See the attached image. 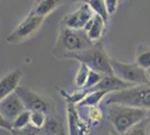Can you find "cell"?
Masks as SVG:
<instances>
[{
  "instance_id": "1",
  "label": "cell",
  "mask_w": 150,
  "mask_h": 135,
  "mask_svg": "<svg viewBox=\"0 0 150 135\" xmlns=\"http://www.w3.org/2000/svg\"><path fill=\"white\" fill-rule=\"evenodd\" d=\"M94 43L83 29H71L64 26L58 27L56 42L53 47V55L56 59H69L92 47Z\"/></svg>"
},
{
  "instance_id": "2",
  "label": "cell",
  "mask_w": 150,
  "mask_h": 135,
  "mask_svg": "<svg viewBox=\"0 0 150 135\" xmlns=\"http://www.w3.org/2000/svg\"><path fill=\"white\" fill-rule=\"evenodd\" d=\"M106 115L114 129V133L123 135L138 124L146 121L148 118L149 111L123 105L111 104L106 105Z\"/></svg>"
},
{
  "instance_id": "3",
  "label": "cell",
  "mask_w": 150,
  "mask_h": 135,
  "mask_svg": "<svg viewBox=\"0 0 150 135\" xmlns=\"http://www.w3.org/2000/svg\"><path fill=\"white\" fill-rule=\"evenodd\" d=\"M104 104L111 105H123L128 107L139 108V109L150 110V84L133 86L128 89L109 94L105 97Z\"/></svg>"
},
{
  "instance_id": "4",
  "label": "cell",
  "mask_w": 150,
  "mask_h": 135,
  "mask_svg": "<svg viewBox=\"0 0 150 135\" xmlns=\"http://www.w3.org/2000/svg\"><path fill=\"white\" fill-rule=\"evenodd\" d=\"M111 59L112 58H110L106 53L103 43L98 42L94 43L92 47L73 55L71 60H76L80 63H84L92 71H96L103 76H114L111 66Z\"/></svg>"
},
{
  "instance_id": "5",
  "label": "cell",
  "mask_w": 150,
  "mask_h": 135,
  "mask_svg": "<svg viewBox=\"0 0 150 135\" xmlns=\"http://www.w3.org/2000/svg\"><path fill=\"white\" fill-rule=\"evenodd\" d=\"M111 66H112L113 74L125 82L132 86H140V84H150V79L148 72L142 69L141 66L133 62V63H125L118 61L117 59H111Z\"/></svg>"
},
{
  "instance_id": "6",
  "label": "cell",
  "mask_w": 150,
  "mask_h": 135,
  "mask_svg": "<svg viewBox=\"0 0 150 135\" xmlns=\"http://www.w3.org/2000/svg\"><path fill=\"white\" fill-rule=\"evenodd\" d=\"M45 18L37 15L28 13L24 19L19 24L13 32L6 37V42L8 44H21L29 39L34 37L44 23Z\"/></svg>"
},
{
  "instance_id": "7",
  "label": "cell",
  "mask_w": 150,
  "mask_h": 135,
  "mask_svg": "<svg viewBox=\"0 0 150 135\" xmlns=\"http://www.w3.org/2000/svg\"><path fill=\"white\" fill-rule=\"evenodd\" d=\"M16 94L21 99L26 110L43 111L47 115L54 113V105L52 104L50 99L31 90L30 88L25 87V86H19V88L16 90Z\"/></svg>"
},
{
  "instance_id": "8",
  "label": "cell",
  "mask_w": 150,
  "mask_h": 135,
  "mask_svg": "<svg viewBox=\"0 0 150 135\" xmlns=\"http://www.w3.org/2000/svg\"><path fill=\"white\" fill-rule=\"evenodd\" d=\"M95 14L85 1L75 11L65 15L59 21V26H64L71 29H84L88 21L94 17Z\"/></svg>"
},
{
  "instance_id": "9",
  "label": "cell",
  "mask_w": 150,
  "mask_h": 135,
  "mask_svg": "<svg viewBox=\"0 0 150 135\" xmlns=\"http://www.w3.org/2000/svg\"><path fill=\"white\" fill-rule=\"evenodd\" d=\"M26 110L19 96L13 92L4 99H0V117L13 123L20 114Z\"/></svg>"
},
{
  "instance_id": "10",
  "label": "cell",
  "mask_w": 150,
  "mask_h": 135,
  "mask_svg": "<svg viewBox=\"0 0 150 135\" xmlns=\"http://www.w3.org/2000/svg\"><path fill=\"white\" fill-rule=\"evenodd\" d=\"M66 111H67V135H88L90 127L86 122L81 119L76 110V105L66 103Z\"/></svg>"
},
{
  "instance_id": "11",
  "label": "cell",
  "mask_w": 150,
  "mask_h": 135,
  "mask_svg": "<svg viewBox=\"0 0 150 135\" xmlns=\"http://www.w3.org/2000/svg\"><path fill=\"white\" fill-rule=\"evenodd\" d=\"M21 71L16 69L5 74L0 80V99L16 92L19 88V82L21 79Z\"/></svg>"
},
{
  "instance_id": "12",
  "label": "cell",
  "mask_w": 150,
  "mask_h": 135,
  "mask_svg": "<svg viewBox=\"0 0 150 135\" xmlns=\"http://www.w3.org/2000/svg\"><path fill=\"white\" fill-rule=\"evenodd\" d=\"M130 87H133V86L128 84V82H125L123 80H121L115 76H105L98 86H95L94 88L88 90V92H91V91H106L109 94H112V92H118V91L128 89Z\"/></svg>"
},
{
  "instance_id": "13",
  "label": "cell",
  "mask_w": 150,
  "mask_h": 135,
  "mask_svg": "<svg viewBox=\"0 0 150 135\" xmlns=\"http://www.w3.org/2000/svg\"><path fill=\"white\" fill-rule=\"evenodd\" d=\"M105 25L106 21L102 17L94 15V17L88 21V24L85 26L83 31L88 34V39L93 43H98V42H101V39L104 34Z\"/></svg>"
},
{
  "instance_id": "14",
  "label": "cell",
  "mask_w": 150,
  "mask_h": 135,
  "mask_svg": "<svg viewBox=\"0 0 150 135\" xmlns=\"http://www.w3.org/2000/svg\"><path fill=\"white\" fill-rule=\"evenodd\" d=\"M61 4L62 2L58 1V0H38V1L34 2V5H33L31 9L29 10V13L46 18L56 8L61 6Z\"/></svg>"
},
{
  "instance_id": "15",
  "label": "cell",
  "mask_w": 150,
  "mask_h": 135,
  "mask_svg": "<svg viewBox=\"0 0 150 135\" xmlns=\"http://www.w3.org/2000/svg\"><path fill=\"white\" fill-rule=\"evenodd\" d=\"M40 135H67L65 133L62 119L55 115H50L45 126L40 129Z\"/></svg>"
},
{
  "instance_id": "16",
  "label": "cell",
  "mask_w": 150,
  "mask_h": 135,
  "mask_svg": "<svg viewBox=\"0 0 150 135\" xmlns=\"http://www.w3.org/2000/svg\"><path fill=\"white\" fill-rule=\"evenodd\" d=\"M109 95L106 91H91L88 92V96L85 97L81 103L76 107H88V108H95L99 106V104Z\"/></svg>"
},
{
  "instance_id": "17",
  "label": "cell",
  "mask_w": 150,
  "mask_h": 135,
  "mask_svg": "<svg viewBox=\"0 0 150 135\" xmlns=\"http://www.w3.org/2000/svg\"><path fill=\"white\" fill-rule=\"evenodd\" d=\"M136 63L142 69L148 71L150 69V47L146 45H139L136 49Z\"/></svg>"
},
{
  "instance_id": "18",
  "label": "cell",
  "mask_w": 150,
  "mask_h": 135,
  "mask_svg": "<svg viewBox=\"0 0 150 135\" xmlns=\"http://www.w3.org/2000/svg\"><path fill=\"white\" fill-rule=\"evenodd\" d=\"M58 91H59V94L62 95L63 98L65 99L66 103L74 104V105H76V106L81 103L82 100L88 96V91L85 89H79L77 91L72 92V94H69V92L64 91L63 89H58Z\"/></svg>"
},
{
  "instance_id": "19",
  "label": "cell",
  "mask_w": 150,
  "mask_h": 135,
  "mask_svg": "<svg viewBox=\"0 0 150 135\" xmlns=\"http://www.w3.org/2000/svg\"><path fill=\"white\" fill-rule=\"evenodd\" d=\"M86 2L88 4V6L91 7V9L93 10V13L95 14V15L102 17V18L108 23L110 16H109V14H108L105 0H88Z\"/></svg>"
},
{
  "instance_id": "20",
  "label": "cell",
  "mask_w": 150,
  "mask_h": 135,
  "mask_svg": "<svg viewBox=\"0 0 150 135\" xmlns=\"http://www.w3.org/2000/svg\"><path fill=\"white\" fill-rule=\"evenodd\" d=\"M91 69L84 63H80V68L76 72L74 78V84L79 89H84L86 81H88V74H90Z\"/></svg>"
},
{
  "instance_id": "21",
  "label": "cell",
  "mask_w": 150,
  "mask_h": 135,
  "mask_svg": "<svg viewBox=\"0 0 150 135\" xmlns=\"http://www.w3.org/2000/svg\"><path fill=\"white\" fill-rule=\"evenodd\" d=\"M48 115L43 111H30V125L33 127L42 129L47 122Z\"/></svg>"
},
{
  "instance_id": "22",
  "label": "cell",
  "mask_w": 150,
  "mask_h": 135,
  "mask_svg": "<svg viewBox=\"0 0 150 135\" xmlns=\"http://www.w3.org/2000/svg\"><path fill=\"white\" fill-rule=\"evenodd\" d=\"M30 125V111L25 110L13 122V129H23Z\"/></svg>"
},
{
  "instance_id": "23",
  "label": "cell",
  "mask_w": 150,
  "mask_h": 135,
  "mask_svg": "<svg viewBox=\"0 0 150 135\" xmlns=\"http://www.w3.org/2000/svg\"><path fill=\"white\" fill-rule=\"evenodd\" d=\"M105 77V76H103V74H101L99 72H96V71H90V74H88V81H86V84H85V87H84V89L85 90H90L94 88L95 86H98V84L101 82V80L103 79V78Z\"/></svg>"
},
{
  "instance_id": "24",
  "label": "cell",
  "mask_w": 150,
  "mask_h": 135,
  "mask_svg": "<svg viewBox=\"0 0 150 135\" xmlns=\"http://www.w3.org/2000/svg\"><path fill=\"white\" fill-rule=\"evenodd\" d=\"M148 131H149V124H148V118H147L146 121L138 124L137 126H134L133 129L128 131L123 135H147Z\"/></svg>"
},
{
  "instance_id": "25",
  "label": "cell",
  "mask_w": 150,
  "mask_h": 135,
  "mask_svg": "<svg viewBox=\"0 0 150 135\" xmlns=\"http://www.w3.org/2000/svg\"><path fill=\"white\" fill-rule=\"evenodd\" d=\"M88 118H90V124H91V125H98V124H100L101 121H102L103 114H102V111L99 109V107L90 108Z\"/></svg>"
},
{
  "instance_id": "26",
  "label": "cell",
  "mask_w": 150,
  "mask_h": 135,
  "mask_svg": "<svg viewBox=\"0 0 150 135\" xmlns=\"http://www.w3.org/2000/svg\"><path fill=\"white\" fill-rule=\"evenodd\" d=\"M11 135H40V129H35L31 125H29L28 127L23 129H11L10 131Z\"/></svg>"
},
{
  "instance_id": "27",
  "label": "cell",
  "mask_w": 150,
  "mask_h": 135,
  "mask_svg": "<svg viewBox=\"0 0 150 135\" xmlns=\"http://www.w3.org/2000/svg\"><path fill=\"white\" fill-rule=\"evenodd\" d=\"M106 9H108V14L109 16H111L113 14H115V11L118 10L120 5V1L118 0H105Z\"/></svg>"
},
{
  "instance_id": "28",
  "label": "cell",
  "mask_w": 150,
  "mask_h": 135,
  "mask_svg": "<svg viewBox=\"0 0 150 135\" xmlns=\"http://www.w3.org/2000/svg\"><path fill=\"white\" fill-rule=\"evenodd\" d=\"M148 124H149V131H150V110H149V115H148Z\"/></svg>"
},
{
  "instance_id": "29",
  "label": "cell",
  "mask_w": 150,
  "mask_h": 135,
  "mask_svg": "<svg viewBox=\"0 0 150 135\" xmlns=\"http://www.w3.org/2000/svg\"><path fill=\"white\" fill-rule=\"evenodd\" d=\"M147 72H148V76H149V79H150V69L148 71H147Z\"/></svg>"
},
{
  "instance_id": "30",
  "label": "cell",
  "mask_w": 150,
  "mask_h": 135,
  "mask_svg": "<svg viewBox=\"0 0 150 135\" xmlns=\"http://www.w3.org/2000/svg\"><path fill=\"white\" fill-rule=\"evenodd\" d=\"M115 135H118V134H115Z\"/></svg>"
}]
</instances>
